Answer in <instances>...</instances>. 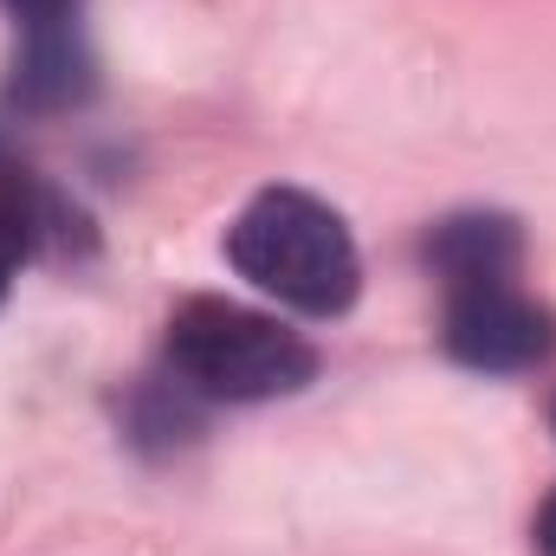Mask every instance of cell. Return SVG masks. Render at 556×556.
<instances>
[{"label":"cell","mask_w":556,"mask_h":556,"mask_svg":"<svg viewBox=\"0 0 556 556\" xmlns=\"http://www.w3.org/2000/svg\"><path fill=\"white\" fill-rule=\"evenodd\" d=\"M227 260L240 278H253L278 304L311 317H337L363 278L350 227L304 188H266L227 227Z\"/></svg>","instance_id":"cell-1"},{"label":"cell","mask_w":556,"mask_h":556,"mask_svg":"<svg viewBox=\"0 0 556 556\" xmlns=\"http://www.w3.org/2000/svg\"><path fill=\"white\" fill-rule=\"evenodd\" d=\"M168 363L194 395H214V402H273L304 389L317 369L298 330L227 298H188L168 317Z\"/></svg>","instance_id":"cell-2"},{"label":"cell","mask_w":556,"mask_h":556,"mask_svg":"<svg viewBox=\"0 0 556 556\" xmlns=\"http://www.w3.org/2000/svg\"><path fill=\"white\" fill-rule=\"evenodd\" d=\"M446 350H453L466 369L518 376V369H538L556 350V317L538 298H525L511 278H498V285H466V291H453V304H446Z\"/></svg>","instance_id":"cell-3"},{"label":"cell","mask_w":556,"mask_h":556,"mask_svg":"<svg viewBox=\"0 0 556 556\" xmlns=\"http://www.w3.org/2000/svg\"><path fill=\"white\" fill-rule=\"evenodd\" d=\"M427 260H433V273L446 278L453 291L498 285V278L518 273V227L505 214H459V220L433 227Z\"/></svg>","instance_id":"cell-4"},{"label":"cell","mask_w":556,"mask_h":556,"mask_svg":"<svg viewBox=\"0 0 556 556\" xmlns=\"http://www.w3.org/2000/svg\"><path fill=\"white\" fill-rule=\"evenodd\" d=\"M78 85H85V59H78L72 33L59 20L33 26L26 59H20V78H13V98L20 104H65V98H78Z\"/></svg>","instance_id":"cell-5"},{"label":"cell","mask_w":556,"mask_h":556,"mask_svg":"<svg viewBox=\"0 0 556 556\" xmlns=\"http://www.w3.org/2000/svg\"><path fill=\"white\" fill-rule=\"evenodd\" d=\"M20 260H26V227H20L13 207H0V298H7V285L20 273Z\"/></svg>","instance_id":"cell-6"},{"label":"cell","mask_w":556,"mask_h":556,"mask_svg":"<svg viewBox=\"0 0 556 556\" xmlns=\"http://www.w3.org/2000/svg\"><path fill=\"white\" fill-rule=\"evenodd\" d=\"M7 7H13L26 26H46V20H65V13H72V0H7Z\"/></svg>","instance_id":"cell-7"},{"label":"cell","mask_w":556,"mask_h":556,"mask_svg":"<svg viewBox=\"0 0 556 556\" xmlns=\"http://www.w3.org/2000/svg\"><path fill=\"white\" fill-rule=\"evenodd\" d=\"M538 551L556 556V498L544 505V518H538Z\"/></svg>","instance_id":"cell-8"}]
</instances>
